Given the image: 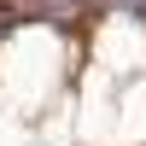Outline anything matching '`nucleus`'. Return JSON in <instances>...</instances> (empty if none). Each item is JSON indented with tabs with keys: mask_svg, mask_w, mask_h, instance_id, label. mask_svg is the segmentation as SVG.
Here are the masks:
<instances>
[{
	"mask_svg": "<svg viewBox=\"0 0 146 146\" xmlns=\"http://www.w3.org/2000/svg\"><path fill=\"white\" fill-rule=\"evenodd\" d=\"M6 23H12V12H6V6H0V35H6Z\"/></svg>",
	"mask_w": 146,
	"mask_h": 146,
	"instance_id": "f03ea898",
	"label": "nucleus"
},
{
	"mask_svg": "<svg viewBox=\"0 0 146 146\" xmlns=\"http://www.w3.org/2000/svg\"><path fill=\"white\" fill-rule=\"evenodd\" d=\"M105 6H117V12H146V0H105Z\"/></svg>",
	"mask_w": 146,
	"mask_h": 146,
	"instance_id": "f257e3e1",
	"label": "nucleus"
}]
</instances>
